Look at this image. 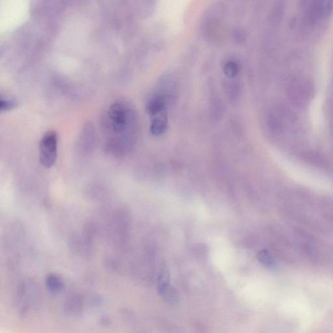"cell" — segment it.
<instances>
[{
    "mask_svg": "<svg viewBox=\"0 0 333 333\" xmlns=\"http://www.w3.org/2000/svg\"><path fill=\"white\" fill-rule=\"evenodd\" d=\"M107 117L111 130L117 135L121 134L125 138L124 132L128 133V130L134 123L133 113L121 102L113 103L109 107Z\"/></svg>",
    "mask_w": 333,
    "mask_h": 333,
    "instance_id": "6da1fadb",
    "label": "cell"
},
{
    "mask_svg": "<svg viewBox=\"0 0 333 333\" xmlns=\"http://www.w3.org/2000/svg\"><path fill=\"white\" fill-rule=\"evenodd\" d=\"M57 152V134L54 132H48L41 139L39 146V160L41 165L46 168L52 166L56 161Z\"/></svg>",
    "mask_w": 333,
    "mask_h": 333,
    "instance_id": "7a4b0ae2",
    "label": "cell"
},
{
    "mask_svg": "<svg viewBox=\"0 0 333 333\" xmlns=\"http://www.w3.org/2000/svg\"><path fill=\"white\" fill-rule=\"evenodd\" d=\"M166 105L167 102L165 97L159 95L150 99L146 105V110L150 115L156 116L164 112Z\"/></svg>",
    "mask_w": 333,
    "mask_h": 333,
    "instance_id": "3957f363",
    "label": "cell"
},
{
    "mask_svg": "<svg viewBox=\"0 0 333 333\" xmlns=\"http://www.w3.org/2000/svg\"><path fill=\"white\" fill-rule=\"evenodd\" d=\"M167 129V119L165 111L160 113L152 121L150 126V132L153 135L158 136L164 134Z\"/></svg>",
    "mask_w": 333,
    "mask_h": 333,
    "instance_id": "277c9868",
    "label": "cell"
},
{
    "mask_svg": "<svg viewBox=\"0 0 333 333\" xmlns=\"http://www.w3.org/2000/svg\"><path fill=\"white\" fill-rule=\"evenodd\" d=\"M169 274L167 268H163L161 269L160 276L158 278V291L160 295L165 292L169 287Z\"/></svg>",
    "mask_w": 333,
    "mask_h": 333,
    "instance_id": "5b68a950",
    "label": "cell"
},
{
    "mask_svg": "<svg viewBox=\"0 0 333 333\" xmlns=\"http://www.w3.org/2000/svg\"><path fill=\"white\" fill-rule=\"evenodd\" d=\"M47 287L51 292H58L63 288V281L55 275H51L47 278Z\"/></svg>",
    "mask_w": 333,
    "mask_h": 333,
    "instance_id": "8992f818",
    "label": "cell"
},
{
    "mask_svg": "<svg viewBox=\"0 0 333 333\" xmlns=\"http://www.w3.org/2000/svg\"><path fill=\"white\" fill-rule=\"evenodd\" d=\"M257 258L258 261L267 268H272L274 266V258L271 255L270 252L267 251V250H262V251H260L257 254Z\"/></svg>",
    "mask_w": 333,
    "mask_h": 333,
    "instance_id": "52a82bcc",
    "label": "cell"
},
{
    "mask_svg": "<svg viewBox=\"0 0 333 333\" xmlns=\"http://www.w3.org/2000/svg\"><path fill=\"white\" fill-rule=\"evenodd\" d=\"M161 295L165 301L170 304H175L177 303L178 300H179V295H178L177 291L171 286Z\"/></svg>",
    "mask_w": 333,
    "mask_h": 333,
    "instance_id": "ba28073f",
    "label": "cell"
},
{
    "mask_svg": "<svg viewBox=\"0 0 333 333\" xmlns=\"http://www.w3.org/2000/svg\"><path fill=\"white\" fill-rule=\"evenodd\" d=\"M239 68L235 61H229L224 66V72L228 77L234 78L238 73Z\"/></svg>",
    "mask_w": 333,
    "mask_h": 333,
    "instance_id": "9c48e42d",
    "label": "cell"
},
{
    "mask_svg": "<svg viewBox=\"0 0 333 333\" xmlns=\"http://www.w3.org/2000/svg\"><path fill=\"white\" fill-rule=\"evenodd\" d=\"M0 103H1L0 110L1 112H6V111L12 110V109L15 108L16 105H17V103L14 100L8 98H1Z\"/></svg>",
    "mask_w": 333,
    "mask_h": 333,
    "instance_id": "30bf717a",
    "label": "cell"
}]
</instances>
